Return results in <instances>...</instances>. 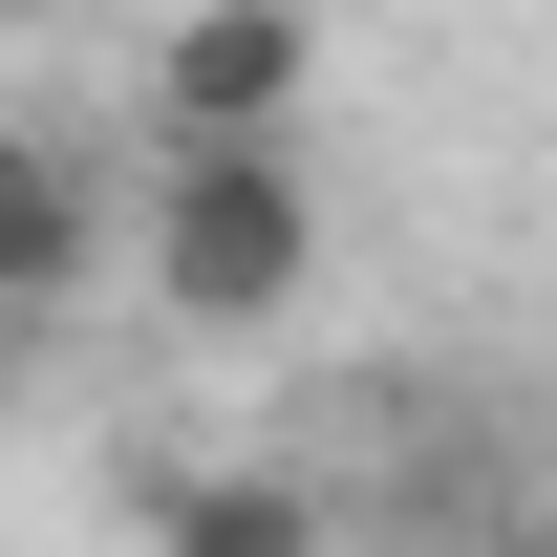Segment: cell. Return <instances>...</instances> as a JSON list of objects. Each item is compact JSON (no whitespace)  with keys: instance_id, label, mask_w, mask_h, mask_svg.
I'll use <instances>...</instances> for the list:
<instances>
[{"instance_id":"3","label":"cell","mask_w":557,"mask_h":557,"mask_svg":"<svg viewBox=\"0 0 557 557\" xmlns=\"http://www.w3.org/2000/svg\"><path fill=\"white\" fill-rule=\"evenodd\" d=\"M65 278H86V172L0 129V344H22V322H44Z\"/></svg>"},{"instance_id":"4","label":"cell","mask_w":557,"mask_h":557,"mask_svg":"<svg viewBox=\"0 0 557 557\" xmlns=\"http://www.w3.org/2000/svg\"><path fill=\"white\" fill-rule=\"evenodd\" d=\"M150 536H172V557H322V515H300L278 472H172Z\"/></svg>"},{"instance_id":"1","label":"cell","mask_w":557,"mask_h":557,"mask_svg":"<svg viewBox=\"0 0 557 557\" xmlns=\"http://www.w3.org/2000/svg\"><path fill=\"white\" fill-rule=\"evenodd\" d=\"M300 278H322V194H300V150H194V172L150 194V300H172V322L258 344Z\"/></svg>"},{"instance_id":"5","label":"cell","mask_w":557,"mask_h":557,"mask_svg":"<svg viewBox=\"0 0 557 557\" xmlns=\"http://www.w3.org/2000/svg\"><path fill=\"white\" fill-rule=\"evenodd\" d=\"M536 557H557V536H536Z\"/></svg>"},{"instance_id":"2","label":"cell","mask_w":557,"mask_h":557,"mask_svg":"<svg viewBox=\"0 0 557 557\" xmlns=\"http://www.w3.org/2000/svg\"><path fill=\"white\" fill-rule=\"evenodd\" d=\"M300 86H322V22H300V0H194L172 65H150V129H172V172H194V150H278Z\"/></svg>"}]
</instances>
